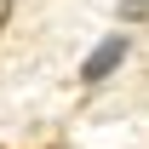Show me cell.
<instances>
[{"label": "cell", "mask_w": 149, "mask_h": 149, "mask_svg": "<svg viewBox=\"0 0 149 149\" xmlns=\"http://www.w3.org/2000/svg\"><path fill=\"white\" fill-rule=\"evenodd\" d=\"M120 63H126V35H109L103 46H92V57H86V63H80V80H86V86H103Z\"/></svg>", "instance_id": "1"}, {"label": "cell", "mask_w": 149, "mask_h": 149, "mask_svg": "<svg viewBox=\"0 0 149 149\" xmlns=\"http://www.w3.org/2000/svg\"><path fill=\"white\" fill-rule=\"evenodd\" d=\"M149 17V0H120V23H143Z\"/></svg>", "instance_id": "2"}, {"label": "cell", "mask_w": 149, "mask_h": 149, "mask_svg": "<svg viewBox=\"0 0 149 149\" xmlns=\"http://www.w3.org/2000/svg\"><path fill=\"white\" fill-rule=\"evenodd\" d=\"M6 17H12V0H0V29H6Z\"/></svg>", "instance_id": "3"}]
</instances>
